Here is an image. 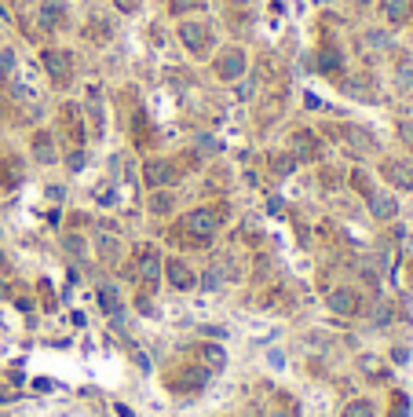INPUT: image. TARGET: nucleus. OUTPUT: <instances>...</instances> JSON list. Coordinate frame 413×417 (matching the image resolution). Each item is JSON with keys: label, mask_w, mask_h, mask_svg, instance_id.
<instances>
[{"label": "nucleus", "mask_w": 413, "mask_h": 417, "mask_svg": "<svg viewBox=\"0 0 413 417\" xmlns=\"http://www.w3.org/2000/svg\"><path fill=\"white\" fill-rule=\"evenodd\" d=\"M216 227H219V216L213 209H194L183 216V231H187L190 245H209L216 238Z\"/></svg>", "instance_id": "f257e3e1"}, {"label": "nucleus", "mask_w": 413, "mask_h": 417, "mask_svg": "<svg viewBox=\"0 0 413 417\" xmlns=\"http://www.w3.org/2000/svg\"><path fill=\"white\" fill-rule=\"evenodd\" d=\"M209 384V370L205 366H183L176 370L172 377H168V388H172L176 395H194Z\"/></svg>", "instance_id": "f03ea898"}, {"label": "nucleus", "mask_w": 413, "mask_h": 417, "mask_svg": "<svg viewBox=\"0 0 413 417\" xmlns=\"http://www.w3.org/2000/svg\"><path fill=\"white\" fill-rule=\"evenodd\" d=\"M179 40L190 48V55H209V48H213V34H209L205 23H183L179 26Z\"/></svg>", "instance_id": "7ed1b4c3"}, {"label": "nucleus", "mask_w": 413, "mask_h": 417, "mask_svg": "<svg viewBox=\"0 0 413 417\" xmlns=\"http://www.w3.org/2000/svg\"><path fill=\"white\" fill-rule=\"evenodd\" d=\"M40 62H44V70H48V77L55 81V84H66L73 77V59H70V51H59V48H48L44 55H40Z\"/></svg>", "instance_id": "20e7f679"}, {"label": "nucleus", "mask_w": 413, "mask_h": 417, "mask_svg": "<svg viewBox=\"0 0 413 417\" xmlns=\"http://www.w3.org/2000/svg\"><path fill=\"white\" fill-rule=\"evenodd\" d=\"M143 179L150 190H161L168 184H176V165L172 162H161V157H154V162L143 165Z\"/></svg>", "instance_id": "39448f33"}, {"label": "nucleus", "mask_w": 413, "mask_h": 417, "mask_svg": "<svg viewBox=\"0 0 413 417\" xmlns=\"http://www.w3.org/2000/svg\"><path fill=\"white\" fill-rule=\"evenodd\" d=\"M245 51L241 48H230V51H224V55L216 59V77L219 81H238L241 73H245Z\"/></svg>", "instance_id": "423d86ee"}, {"label": "nucleus", "mask_w": 413, "mask_h": 417, "mask_svg": "<svg viewBox=\"0 0 413 417\" xmlns=\"http://www.w3.org/2000/svg\"><path fill=\"white\" fill-rule=\"evenodd\" d=\"M319 154H322V147H319V136H315V132H307V128H304V132L293 136V157H296V162H315Z\"/></svg>", "instance_id": "0eeeda50"}, {"label": "nucleus", "mask_w": 413, "mask_h": 417, "mask_svg": "<svg viewBox=\"0 0 413 417\" xmlns=\"http://www.w3.org/2000/svg\"><path fill=\"white\" fill-rule=\"evenodd\" d=\"M330 307L336 315H362V296H358L355 290H336L333 296H330Z\"/></svg>", "instance_id": "6e6552de"}, {"label": "nucleus", "mask_w": 413, "mask_h": 417, "mask_svg": "<svg viewBox=\"0 0 413 417\" xmlns=\"http://www.w3.org/2000/svg\"><path fill=\"white\" fill-rule=\"evenodd\" d=\"M380 15H384L391 26L410 23V15H413V0H380Z\"/></svg>", "instance_id": "1a4fd4ad"}, {"label": "nucleus", "mask_w": 413, "mask_h": 417, "mask_svg": "<svg viewBox=\"0 0 413 417\" xmlns=\"http://www.w3.org/2000/svg\"><path fill=\"white\" fill-rule=\"evenodd\" d=\"M384 179L399 190H413V165L406 162H384Z\"/></svg>", "instance_id": "9d476101"}, {"label": "nucleus", "mask_w": 413, "mask_h": 417, "mask_svg": "<svg viewBox=\"0 0 413 417\" xmlns=\"http://www.w3.org/2000/svg\"><path fill=\"white\" fill-rule=\"evenodd\" d=\"M161 267H165V275H168V282H172V286H176V290H190V286H194V282H198V278H194V271H190V267H187L183 260H165Z\"/></svg>", "instance_id": "9b49d317"}, {"label": "nucleus", "mask_w": 413, "mask_h": 417, "mask_svg": "<svg viewBox=\"0 0 413 417\" xmlns=\"http://www.w3.org/2000/svg\"><path fill=\"white\" fill-rule=\"evenodd\" d=\"M66 18V0H40V26L55 29Z\"/></svg>", "instance_id": "f8f14e48"}, {"label": "nucleus", "mask_w": 413, "mask_h": 417, "mask_svg": "<svg viewBox=\"0 0 413 417\" xmlns=\"http://www.w3.org/2000/svg\"><path fill=\"white\" fill-rule=\"evenodd\" d=\"M344 139L355 147V151H362V154H373L377 151V139L366 132V128H358V125H344Z\"/></svg>", "instance_id": "ddd939ff"}, {"label": "nucleus", "mask_w": 413, "mask_h": 417, "mask_svg": "<svg viewBox=\"0 0 413 417\" xmlns=\"http://www.w3.org/2000/svg\"><path fill=\"white\" fill-rule=\"evenodd\" d=\"M23 176H26V168H23V162H18V157H4V162H0V187H18L23 184Z\"/></svg>", "instance_id": "4468645a"}, {"label": "nucleus", "mask_w": 413, "mask_h": 417, "mask_svg": "<svg viewBox=\"0 0 413 417\" xmlns=\"http://www.w3.org/2000/svg\"><path fill=\"white\" fill-rule=\"evenodd\" d=\"M369 212H373L377 220H391L399 212V201L391 198V194H380V190H373V194H369Z\"/></svg>", "instance_id": "2eb2a0df"}, {"label": "nucleus", "mask_w": 413, "mask_h": 417, "mask_svg": "<svg viewBox=\"0 0 413 417\" xmlns=\"http://www.w3.org/2000/svg\"><path fill=\"white\" fill-rule=\"evenodd\" d=\"M161 264H165L161 256H157L154 249H146V253H143V260H139V278L154 286V282H157V275H161Z\"/></svg>", "instance_id": "dca6fc26"}, {"label": "nucleus", "mask_w": 413, "mask_h": 417, "mask_svg": "<svg viewBox=\"0 0 413 417\" xmlns=\"http://www.w3.org/2000/svg\"><path fill=\"white\" fill-rule=\"evenodd\" d=\"M319 70H322V73H341V70H344V55H341V48L325 45V48L319 51Z\"/></svg>", "instance_id": "f3484780"}, {"label": "nucleus", "mask_w": 413, "mask_h": 417, "mask_svg": "<svg viewBox=\"0 0 413 417\" xmlns=\"http://www.w3.org/2000/svg\"><path fill=\"white\" fill-rule=\"evenodd\" d=\"M34 154H37L40 165H51V162H55V147H51V136H48V132H37V136H34Z\"/></svg>", "instance_id": "a211bd4d"}, {"label": "nucleus", "mask_w": 413, "mask_h": 417, "mask_svg": "<svg viewBox=\"0 0 413 417\" xmlns=\"http://www.w3.org/2000/svg\"><path fill=\"white\" fill-rule=\"evenodd\" d=\"M62 114H66V132H70V139H73V143H81V139H84V125H81V114H77V106H66V110H62Z\"/></svg>", "instance_id": "6ab92c4d"}, {"label": "nucleus", "mask_w": 413, "mask_h": 417, "mask_svg": "<svg viewBox=\"0 0 413 417\" xmlns=\"http://www.w3.org/2000/svg\"><path fill=\"white\" fill-rule=\"evenodd\" d=\"M176 209V194H168V190H154L150 194V212H157V216H165V212Z\"/></svg>", "instance_id": "aec40b11"}, {"label": "nucleus", "mask_w": 413, "mask_h": 417, "mask_svg": "<svg viewBox=\"0 0 413 417\" xmlns=\"http://www.w3.org/2000/svg\"><path fill=\"white\" fill-rule=\"evenodd\" d=\"M99 307H103V312H107L110 318H118V315H121V301H118V293H114L110 286H103V290H99Z\"/></svg>", "instance_id": "412c9836"}, {"label": "nucleus", "mask_w": 413, "mask_h": 417, "mask_svg": "<svg viewBox=\"0 0 413 417\" xmlns=\"http://www.w3.org/2000/svg\"><path fill=\"white\" fill-rule=\"evenodd\" d=\"M99 256H103L107 264H114V260L121 256V242L114 238V234H103V238H99Z\"/></svg>", "instance_id": "4be33fe9"}, {"label": "nucleus", "mask_w": 413, "mask_h": 417, "mask_svg": "<svg viewBox=\"0 0 413 417\" xmlns=\"http://www.w3.org/2000/svg\"><path fill=\"white\" fill-rule=\"evenodd\" d=\"M271 168L278 176H289V173H296V157L293 154H271Z\"/></svg>", "instance_id": "5701e85b"}, {"label": "nucleus", "mask_w": 413, "mask_h": 417, "mask_svg": "<svg viewBox=\"0 0 413 417\" xmlns=\"http://www.w3.org/2000/svg\"><path fill=\"white\" fill-rule=\"evenodd\" d=\"M201 359L209 362L213 370H219V366H227V355H224V348H216V344H205L201 348Z\"/></svg>", "instance_id": "b1692460"}, {"label": "nucleus", "mask_w": 413, "mask_h": 417, "mask_svg": "<svg viewBox=\"0 0 413 417\" xmlns=\"http://www.w3.org/2000/svg\"><path fill=\"white\" fill-rule=\"evenodd\" d=\"M373 414L377 410L369 399H355V403H347V410H344V417H373Z\"/></svg>", "instance_id": "393cba45"}, {"label": "nucleus", "mask_w": 413, "mask_h": 417, "mask_svg": "<svg viewBox=\"0 0 413 417\" xmlns=\"http://www.w3.org/2000/svg\"><path fill=\"white\" fill-rule=\"evenodd\" d=\"M12 73H15V51L4 48L0 51V77H12Z\"/></svg>", "instance_id": "a878e982"}, {"label": "nucleus", "mask_w": 413, "mask_h": 417, "mask_svg": "<svg viewBox=\"0 0 413 417\" xmlns=\"http://www.w3.org/2000/svg\"><path fill=\"white\" fill-rule=\"evenodd\" d=\"M351 184L358 187V190H362V194L369 198V194H373V179H369L366 173H362V168H355V173H351Z\"/></svg>", "instance_id": "bb28decb"}, {"label": "nucleus", "mask_w": 413, "mask_h": 417, "mask_svg": "<svg viewBox=\"0 0 413 417\" xmlns=\"http://www.w3.org/2000/svg\"><path fill=\"white\" fill-rule=\"evenodd\" d=\"M168 8L179 15V12H198V8H205V0H168Z\"/></svg>", "instance_id": "cd10ccee"}, {"label": "nucleus", "mask_w": 413, "mask_h": 417, "mask_svg": "<svg viewBox=\"0 0 413 417\" xmlns=\"http://www.w3.org/2000/svg\"><path fill=\"white\" fill-rule=\"evenodd\" d=\"M201 282H205V290H219V286H224V275L213 267V271H205V278H201Z\"/></svg>", "instance_id": "c85d7f7f"}, {"label": "nucleus", "mask_w": 413, "mask_h": 417, "mask_svg": "<svg viewBox=\"0 0 413 417\" xmlns=\"http://www.w3.org/2000/svg\"><path fill=\"white\" fill-rule=\"evenodd\" d=\"M399 139L413 151V121H399Z\"/></svg>", "instance_id": "c756f323"}, {"label": "nucleus", "mask_w": 413, "mask_h": 417, "mask_svg": "<svg viewBox=\"0 0 413 417\" xmlns=\"http://www.w3.org/2000/svg\"><path fill=\"white\" fill-rule=\"evenodd\" d=\"M66 253H70V256H84V245H81L77 234H70V238H66Z\"/></svg>", "instance_id": "7c9ffc66"}, {"label": "nucleus", "mask_w": 413, "mask_h": 417, "mask_svg": "<svg viewBox=\"0 0 413 417\" xmlns=\"http://www.w3.org/2000/svg\"><path fill=\"white\" fill-rule=\"evenodd\" d=\"M95 201H99V205H114V201H118V194H114L110 187H103L99 194H95Z\"/></svg>", "instance_id": "2f4dec72"}, {"label": "nucleus", "mask_w": 413, "mask_h": 417, "mask_svg": "<svg viewBox=\"0 0 413 417\" xmlns=\"http://www.w3.org/2000/svg\"><path fill=\"white\" fill-rule=\"evenodd\" d=\"M362 370H366V373H373V377H377V373H380V362H377V355H366V359H362Z\"/></svg>", "instance_id": "473e14b6"}, {"label": "nucleus", "mask_w": 413, "mask_h": 417, "mask_svg": "<svg viewBox=\"0 0 413 417\" xmlns=\"http://www.w3.org/2000/svg\"><path fill=\"white\" fill-rule=\"evenodd\" d=\"M114 4L121 8L124 15H132V12H139V0H114Z\"/></svg>", "instance_id": "72a5a7b5"}, {"label": "nucleus", "mask_w": 413, "mask_h": 417, "mask_svg": "<svg viewBox=\"0 0 413 417\" xmlns=\"http://www.w3.org/2000/svg\"><path fill=\"white\" fill-rule=\"evenodd\" d=\"M70 168H73V173H81V168H84V154H81V151L70 154Z\"/></svg>", "instance_id": "f704fd0d"}, {"label": "nucleus", "mask_w": 413, "mask_h": 417, "mask_svg": "<svg viewBox=\"0 0 413 417\" xmlns=\"http://www.w3.org/2000/svg\"><path fill=\"white\" fill-rule=\"evenodd\" d=\"M34 392H51V381L48 377H37L34 381Z\"/></svg>", "instance_id": "c9c22d12"}, {"label": "nucleus", "mask_w": 413, "mask_h": 417, "mask_svg": "<svg viewBox=\"0 0 413 417\" xmlns=\"http://www.w3.org/2000/svg\"><path fill=\"white\" fill-rule=\"evenodd\" d=\"M271 366H274V370H282V366H285V359H282V351H271Z\"/></svg>", "instance_id": "e433bc0d"}, {"label": "nucleus", "mask_w": 413, "mask_h": 417, "mask_svg": "<svg viewBox=\"0 0 413 417\" xmlns=\"http://www.w3.org/2000/svg\"><path fill=\"white\" fill-rule=\"evenodd\" d=\"M118 417H132V410H129V406H121V403H118Z\"/></svg>", "instance_id": "4c0bfd02"}, {"label": "nucleus", "mask_w": 413, "mask_h": 417, "mask_svg": "<svg viewBox=\"0 0 413 417\" xmlns=\"http://www.w3.org/2000/svg\"><path fill=\"white\" fill-rule=\"evenodd\" d=\"M4 296H8V286H4V282H0V301H4Z\"/></svg>", "instance_id": "58836bf2"}, {"label": "nucleus", "mask_w": 413, "mask_h": 417, "mask_svg": "<svg viewBox=\"0 0 413 417\" xmlns=\"http://www.w3.org/2000/svg\"><path fill=\"white\" fill-rule=\"evenodd\" d=\"M238 4H252V0H238Z\"/></svg>", "instance_id": "ea45409f"}, {"label": "nucleus", "mask_w": 413, "mask_h": 417, "mask_svg": "<svg viewBox=\"0 0 413 417\" xmlns=\"http://www.w3.org/2000/svg\"><path fill=\"white\" fill-rule=\"evenodd\" d=\"M355 4H369V0H355Z\"/></svg>", "instance_id": "a19ab883"}]
</instances>
